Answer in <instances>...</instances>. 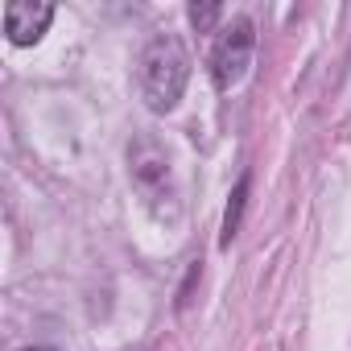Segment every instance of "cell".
<instances>
[{
  "mask_svg": "<svg viewBox=\"0 0 351 351\" xmlns=\"http://www.w3.org/2000/svg\"><path fill=\"white\" fill-rule=\"evenodd\" d=\"M191 83V50L178 34H153L136 54V91L153 116H169Z\"/></svg>",
  "mask_w": 351,
  "mask_h": 351,
  "instance_id": "6da1fadb",
  "label": "cell"
},
{
  "mask_svg": "<svg viewBox=\"0 0 351 351\" xmlns=\"http://www.w3.org/2000/svg\"><path fill=\"white\" fill-rule=\"evenodd\" d=\"M128 178L157 223L178 219L182 203H178V182H173V161H169V149L153 132H136L128 141Z\"/></svg>",
  "mask_w": 351,
  "mask_h": 351,
  "instance_id": "7a4b0ae2",
  "label": "cell"
},
{
  "mask_svg": "<svg viewBox=\"0 0 351 351\" xmlns=\"http://www.w3.org/2000/svg\"><path fill=\"white\" fill-rule=\"evenodd\" d=\"M252 58H256V25L248 17H232L219 34H215V46L207 54V71H211V83L215 91H232L244 83V75L252 71Z\"/></svg>",
  "mask_w": 351,
  "mask_h": 351,
  "instance_id": "3957f363",
  "label": "cell"
},
{
  "mask_svg": "<svg viewBox=\"0 0 351 351\" xmlns=\"http://www.w3.org/2000/svg\"><path fill=\"white\" fill-rule=\"evenodd\" d=\"M0 21H5V38L13 46H38L54 21V5L50 0H9Z\"/></svg>",
  "mask_w": 351,
  "mask_h": 351,
  "instance_id": "277c9868",
  "label": "cell"
},
{
  "mask_svg": "<svg viewBox=\"0 0 351 351\" xmlns=\"http://www.w3.org/2000/svg\"><path fill=\"white\" fill-rule=\"evenodd\" d=\"M248 191H252V178H248V173H240V182L232 186V195H228V207H223L219 248H232V240L240 236V223H244V211H248Z\"/></svg>",
  "mask_w": 351,
  "mask_h": 351,
  "instance_id": "5b68a950",
  "label": "cell"
},
{
  "mask_svg": "<svg viewBox=\"0 0 351 351\" xmlns=\"http://www.w3.org/2000/svg\"><path fill=\"white\" fill-rule=\"evenodd\" d=\"M186 17H191V25H195L199 34H211V29H215V21L223 17V5H191V9H186Z\"/></svg>",
  "mask_w": 351,
  "mask_h": 351,
  "instance_id": "8992f818",
  "label": "cell"
},
{
  "mask_svg": "<svg viewBox=\"0 0 351 351\" xmlns=\"http://www.w3.org/2000/svg\"><path fill=\"white\" fill-rule=\"evenodd\" d=\"M203 277V261H195L191 265V273H186V281H182V289H178V306H186L191 302V289H195V281Z\"/></svg>",
  "mask_w": 351,
  "mask_h": 351,
  "instance_id": "52a82bcc",
  "label": "cell"
},
{
  "mask_svg": "<svg viewBox=\"0 0 351 351\" xmlns=\"http://www.w3.org/2000/svg\"><path fill=\"white\" fill-rule=\"evenodd\" d=\"M21 351H58V347H21Z\"/></svg>",
  "mask_w": 351,
  "mask_h": 351,
  "instance_id": "ba28073f",
  "label": "cell"
}]
</instances>
